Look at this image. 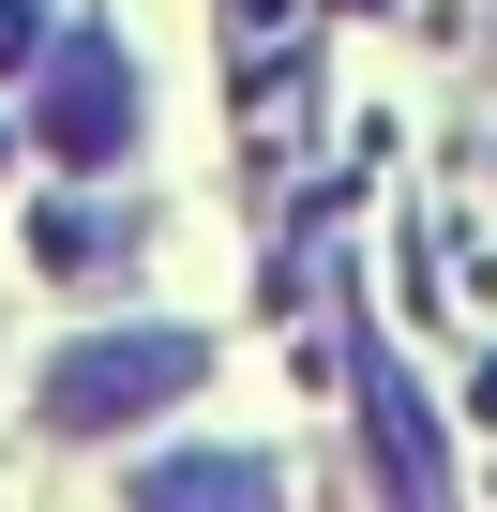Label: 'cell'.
<instances>
[{
  "label": "cell",
  "instance_id": "1",
  "mask_svg": "<svg viewBox=\"0 0 497 512\" xmlns=\"http://www.w3.org/2000/svg\"><path fill=\"white\" fill-rule=\"evenodd\" d=\"M196 377H211V332H166V317H136V332H76V347L31 377V422H46L61 452H91V437L166 422Z\"/></svg>",
  "mask_w": 497,
  "mask_h": 512
},
{
  "label": "cell",
  "instance_id": "3",
  "mask_svg": "<svg viewBox=\"0 0 497 512\" xmlns=\"http://www.w3.org/2000/svg\"><path fill=\"white\" fill-rule=\"evenodd\" d=\"M121 497H151V512H166V497H181V512H241V497H287V467H272V452H151Z\"/></svg>",
  "mask_w": 497,
  "mask_h": 512
},
{
  "label": "cell",
  "instance_id": "2",
  "mask_svg": "<svg viewBox=\"0 0 497 512\" xmlns=\"http://www.w3.org/2000/svg\"><path fill=\"white\" fill-rule=\"evenodd\" d=\"M31 151L76 166V181H106V166L136 151V61H121L106 31H61V46L31 61Z\"/></svg>",
  "mask_w": 497,
  "mask_h": 512
},
{
  "label": "cell",
  "instance_id": "5",
  "mask_svg": "<svg viewBox=\"0 0 497 512\" xmlns=\"http://www.w3.org/2000/svg\"><path fill=\"white\" fill-rule=\"evenodd\" d=\"M46 46H61V0H0V76H31Z\"/></svg>",
  "mask_w": 497,
  "mask_h": 512
},
{
  "label": "cell",
  "instance_id": "4",
  "mask_svg": "<svg viewBox=\"0 0 497 512\" xmlns=\"http://www.w3.org/2000/svg\"><path fill=\"white\" fill-rule=\"evenodd\" d=\"M31 256H46L61 287H91V272H121V226H106V211H46V226H31Z\"/></svg>",
  "mask_w": 497,
  "mask_h": 512
}]
</instances>
